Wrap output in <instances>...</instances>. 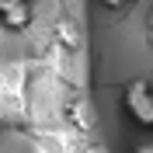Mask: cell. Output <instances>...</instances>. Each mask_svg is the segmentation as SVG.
<instances>
[{"label":"cell","instance_id":"1","mask_svg":"<svg viewBox=\"0 0 153 153\" xmlns=\"http://www.w3.org/2000/svg\"><path fill=\"white\" fill-rule=\"evenodd\" d=\"M122 105L129 111L136 125H143V129H153V87L146 80H129L122 91Z\"/></svg>","mask_w":153,"mask_h":153},{"label":"cell","instance_id":"2","mask_svg":"<svg viewBox=\"0 0 153 153\" xmlns=\"http://www.w3.org/2000/svg\"><path fill=\"white\" fill-rule=\"evenodd\" d=\"M31 21V0H0V25L10 31L28 28Z\"/></svg>","mask_w":153,"mask_h":153},{"label":"cell","instance_id":"3","mask_svg":"<svg viewBox=\"0 0 153 153\" xmlns=\"http://www.w3.org/2000/svg\"><path fill=\"white\" fill-rule=\"evenodd\" d=\"M66 122L73 125L76 132H91V129H94V122H97L94 105H91L87 97H73V101L66 105Z\"/></svg>","mask_w":153,"mask_h":153},{"label":"cell","instance_id":"4","mask_svg":"<svg viewBox=\"0 0 153 153\" xmlns=\"http://www.w3.org/2000/svg\"><path fill=\"white\" fill-rule=\"evenodd\" d=\"M84 153H105V146H97V143H84Z\"/></svg>","mask_w":153,"mask_h":153},{"label":"cell","instance_id":"5","mask_svg":"<svg viewBox=\"0 0 153 153\" xmlns=\"http://www.w3.org/2000/svg\"><path fill=\"white\" fill-rule=\"evenodd\" d=\"M105 7H125V4H132V0H101Z\"/></svg>","mask_w":153,"mask_h":153},{"label":"cell","instance_id":"6","mask_svg":"<svg viewBox=\"0 0 153 153\" xmlns=\"http://www.w3.org/2000/svg\"><path fill=\"white\" fill-rule=\"evenodd\" d=\"M136 153H153V143H146V146H139Z\"/></svg>","mask_w":153,"mask_h":153},{"label":"cell","instance_id":"7","mask_svg":"<svg viewBox=\"0 0 153 153\" xmlns=\"http://www.w3.org/2000/svg\"><path fill=\"white\" fill-rule=\"evenodd\" d=\"M150 28H153V10H150Z\"/></svg>","mask_w":153,"mask_h":153}]
</instances>
